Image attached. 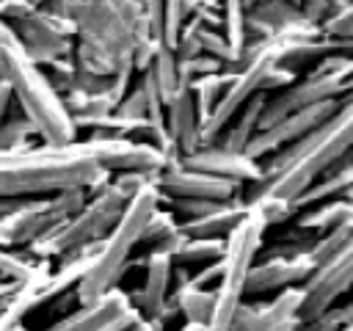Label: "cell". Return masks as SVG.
<instances>
[{"mask_svg":"<svg viewBox=\"0 0 353 331\" xmlns=\"http://www.w3.org/2000/svg\"><path fill=\"white\" fill-rule=\"evenodd\" d=\"M66 19L74 28L72 63L91 74H135L160 44L135 0H69Z\"/></svg>","mask_w":353,"mask_h":331,"instance_id":"6da1fadb","label":"cell"},{"mask_svg":"<svg viewBox=\"0 0 353 331\" xmlns=\"http://www.w3.org/2000/svg\"><path fill=\"white\" fill-rule=\"evenodd\" d=\"M350 149H353V94H347L342 105L323 124H317L298 141L273 152L270 160L262 163V177L251 182L243 199L251 201L256 196H279L292 207V201L306 188H312L336 160L350 154Z\"/></svg>","mask_w":353,"mask_h":331,"instance_id":"7a4b0ae2","label":"cell"},{"mask_svg":"<svg viewBox=\"0 0 353 331\" xmlns=\"http://www.w3.org/2000/svg\"><path fill=\"white\" fill-rule=\"evenodd\" d=\"M108 179L110 171L97 163L85 141L0 149V199L52 196L72 188H85L91 196Z\"/></svg>","mask_w":353,"mask_h":331,"instance_id":"3957f363","label":"cell"},{"mask_svg":"<svg viewBox=\"0 0 353 331\" xmlns=\"http://www.w3.org/2000/svg\"><path fill=\"white\" fill-rule=\"evenodd\" d=\"M0 61L3 74L11 88L19 113L33 124L41 143H72L77 141V127L63 105V97L52 86L44 66H39L19 44L14 28L0 19Z\"/></svg>","mask_w":353,"mask_h":331,"instance_id":"277c9868","label":"cell"},{"mask_svg":"<svg viewBox=\"0 0 353 331\" xmlns=\"http://www.w3.org/2000/svg\"><path fill=\"white\" fill-rule=\"evenodd\" d=\"M160 201H163V196H160L154 179L127 199L119 221L99 240L91 265L85 268V273L80 276V281L72 290V295L80 303L91 301V298H97V295H102V292H108L113 287H119V281L124 279L127 268L132 265V251L141 243L143 226H146L149 215L154 212V207H160Z\"/></svg>","mask_w":353,"mask_h":331,"instance_id":"5b68a950","label":"cell"},{"mask_svg":"<svg viewBox=\"0 0 353 331\" xmlns=\"http://www.w3.org/2000/svg\"><path fill=\"white\" fill-rule=\"evenodd\" d=\"M347 94H353V52L336 50V52L320 55V61L303 77H295L290 86L279 88L276 97L265 99L256 130L279 121L281 116L298 108H306L323 99H339Z\"/></svg>","mask_w":353,"mask_h":331,"instance_id":"8992f818","label":"cell"},{"mask_svg":"<svg viewBox=\"0 0 353 331\" xmlns=\"http://www.w3.org/2000/svg\"><path fill=\"white\" fill-rule=\"evenodd\" d=\"M124 204H127V199L108 179L99 190H94L85 199V204L74 215H69L66 221L52 226L33 245H28V254L36 257V259H52V257H63L72 248H80V245L102 240L110 232V226L119 221Z\"/></svg>","mask_w":353,"mask_h":331,"instance_id":"52a82bcc","label":"cell"},{"mask_svg":"<svg viewBox=\"0 0 353 331\" xmlns=\"http://www.w3.org/2000/svg\"><path fill=\"white\" fill-rule=\"evenodd\" d=\"M298 287H301L298 314L303 323L314 320L328 306H334L353 287V232L325 259H320Z\"/></svg>","mask_w":353,"mask_h":331,"instance_id":"ba28073f","label":"cell"},{"mask_svg":"<svg viewBox=\"0 0 353 331\" xmlns=\"http://www.w3.org/2000/svg\"><path fill=\"white\" fill-rule=\"evenodd\" d=\"M11 28H14L22 50L39 66H50V63L72 55V47H74V28H72V22L44 11L39 3H36L33 11H28L25 17L14 19Z\"/></svg>","mask_w":353,"mask_h":331,"instance_id":"9c48e42d","label":"cell"},{"mask_svg":"<svg viewBox=\"0 0 353 331\" xmlns=\"http://www.w3.org/2000/svg\"><path fill=\"white\" fill-rule=\"evenodd\" d=\"M306 243H284L273 245L262 265H251L243 279V298L245 295H265L284 287H298L314 268V259L309 254Z\"/></svg>","mask_w":353,"mask_h":331,"instance_id":"30bf717a","label":"cell"},{"mask_svg":"<svg viewBox=\"0 0 353 331\" xmlns=\"http://www.w3.org/2000/svg\"><path fill=\"white\" fill-rule=\"evenodd\" d=\"M85 146L91 149L97 163L102 168H108L110 174H116V171L157 174L160 168L168 166V160H174L160 146H154L149 141H138V138L116 135V132H102V130H91V135L85 138Z\"/></svg>","mask_w":353,"mask_h":331,"instance_id":"8fae6325","label":"cell"},{"mask_svg":"<svg viewBox=\"0 0 353 331\" xmlns=\"http://www.w3.org/2000/svg\"><path fill=\"white\" fill-rule=\"evenodd\" d=\"M141 317L130 301V292L113 287L91 301H83L44 331H127Z\"/></svg>","mask_w":353,"mask_h":331,"instance_id":"7c38bea8","label":"cell"},{"mask_svg":"<svg viewBox=\"0 0 353 331\" xmlns=\"http://www.w3.org/2000/svg\"><path fill=\"white\" fill-rule=\"evenodd\" d=\"M342 105V99H323V102H314V105H306V108H298L287 116H281L279 121L262 127L254 132V138L245 143V154L254 157V160H262L273 152H279L281 146L298 141L301 135H306L309 130H314L317 124H323L336 108Z\"/></svg>","mask_w":353,"mask_h":331,"instance_id":"4fadbf2b","label":"cell"},{"mask_svg":"<svg viewBox=\"0 0 353 331\" xmlns=\"http://www.w3.org/2000/svg\"><path fill=\"white\" fill-rule=\"evenodd\" d=\"M146 265V276H143V284L130 292V301L138 312L141 320H149L154 325H165L171 314H176V306L171 303L168 298V290H171V276H174V259L165 248H152L143 259Z\"/></svg>","mask_w":353,"mask_h":331,"instance_id":"5bb4252c","label":"cell"},{"mask_svg":"<svg viewBox=\"0 0 353 331\" xmlns=\"http://www.w3.org/2000/svg\"><path fill=\"white\" fill-rule=\"evenodd\" d=\"M154 185H157L163 199H215V201H223V199L243 193L240 182L188 168L176 157L168 160V166L154 174Z\"/></svg>","mask_w":353,"mask_h":331,"instance_id":"9a60e30c","label":"cell"},{"mask_svg":"<svg viewBox=\"0 0 353 331\" xmlns=\"http://www.w3.org/2000/svg\"><path fill=\"white\" fill-rule=\"evenodd\" d=\"M298 309H301V287H284L268 303L240 301L229 331H301L303 320Z\"/></svg>","mask_w":353,"mask_h":331,"instance_id":"2e32d148","label":"cell"},{"mask_svg":"<svg viewBox=\"0 0 353 331\" xmlns=\"http://www.w3.org/2000/svg\"><path fill=\"white\" fill-rule=\"evenodd\" d=\"M265 221L259 215L256 207L248 204L245 215L237 221V226L226 234V251H223V273L221 281H232L237 287H243V279L248 273V268L254 265V257L262 245V232H265Z\"/></svg>","mask_w":353,"mask_h":331,"instance_id":"e0dca14e","label":"cell"},{"mask_svg":"<svg viewBox=\"0 0 353 331\" xmlns=\"http://www.w3.org/2000/svg\"><path fill=\"white\" fill-rule=\"evenodd\" d=\"M182 166L188 168H196V171H207V174H215V177H223V179H232V182H240V185H251L262 177V163L248 157L245 152H232V149H223L221 143H207V146H199L196 152H188V154H179L176 157Z\"/></svg>","mask_w":353,"mask_h":331,"instance_id":"ac0fdd59","label":"cell"},{"mask_svg":"<svg viewBox=\"0 0 353 331\" xmlns=\"http://www.w3.org/2000/svg\"><path fill=\"white\" fill-rule=\"evenodd\" d=\"M165 132L179 154L196 152L201 146V121H199L196 99L188 83H179L165 102Z\"/></svg>","mask_w":353,"mask_h":331,"instance_id":"d6986e66","label":"cell"},{"mask_svg":"<svg viewBox=\"0 0 353 331\" xmlns=\"http://www.w3.org/2000/svg\"><path fill=\"white\" fill-rule=\"evenodd\" d=\"M312 25L314 22H309L303 17V11L298 8V3H292V0H254L245 8L248 39L273 36V33H284V30H303Z\"/></svg>","mask_w":353,"mask_h":331,"instance_id":"ffe728a7","label":"cell"},{"mask_svg":"<svg viewBox=\"0 0 353 331\" xmlns=\"http://www.w3.org/2000/svg\"><path fill=\"white\" fill-rule=\"evenodd\" d=\"M245 210H248V201L240 193V196L218 201L212 210H207L201 215L182 218L179 221V232L190 234V237H226L237 226V221L245 215Z\"/></svg>","mask_w":353,"mask_h":331,"instance_id":"44dd1931","label":"cell"},{"mask_svg":"<svg viewBox=\"0 0 353 331\" xmlns=\"http://www.w3.org/2000/svg\"><path fill=\"white\" fill-rule=\"evenodd\" d=\"M171 303L176 306V312L188 320V323H207L212 306H215V287H201V284H193L188 279V273L179 270V279H176V290L174 295H168Z\"/></svg>","mask_w":353,"mask_h":331,"instance_id":"7402d4cb","label":"cell"},{"mask_svg":"<svg viewBox=\"0 0 353 331\" xmlns=\"http://www.w3.org/2000/svg\"><path fill=\"white\" fill-rule=\"evenodd\" d=\"M314 210H309V212H303L301 218H298V229L303 232H317V234H323V232H328V229H336V226H353V199H347V196H342V199H325V201H317V204H312Z\"/></svg>","mask_w":353,"mask_h":331,"instance_id":"603a6c76","label":"cell"},{"mask_svg":"<svg viewBox=\"0 0 353 331\" xmlns=\"http://www.w3.org/2000/svg\"><path fill=\"white\" fill-rule=\"evenodd\" d=\"M265 108V94H254L229 121V130L221 135V146L223 149H232V152H243L245 143L254 138L256 132V124H259V113ZM218 143V141H215Z\"/></svg>","mask_w":353,"mask_h":331,"instance_id":"cb8c5ba5","label":"cell"},{"mask_svg":"<svg viewBox=\"0 0 353 331\" xmlns=\"http://www.w3.org/2000/svg\"><path fill=\"white\" fill-rule=\"evenodd\" d=\"M223 251H226V237H190V234H182V240L171 251V259H174V265H207L212 259H221Z\"/></svg>","mask_w":353,"mask_h":331,"instance_id":"d4e9b609","label":"cell"},{"mask_svg":"<svg viewBox=\"0 0 353 331\" xmlns=\"http://www.w3.org/2000/svg\"><path fill=\"white\" fill-rule=\"evenodd\" d=\"M232 80V72L229 69H221V72H210V74H201V77H193L188 86L193 91V99H196V113H199V121L204 124L212 113V108L218 105V99L223 97L226 86Z\"/></svg>","mask_w":353,"mask_h":331,"instance_id":"484cf974","label":"cell"},{"mask_svg":"<svg viewBox=\"0 0 353 331\" xmlns=\"http://www.w3.org/2000/svg\"><path fill=\"white\" fill-rule=\"evenodd\" d=\"M146 66H149V72H152V77H154V83H157L163 99L168 102V97H171V94L176 91V86H179V63H176L174 47H168V44L160 41V44L154 47L152 61H149Z\"/></svg>","mask_w":353,"mask_h":331,"instance_id":"4316f807","label":"cell"},{"mask_svg":"<svg viewBox=\"0 0 353 331\" xmlns=\"http://www.w3.org/2000/svg\"><path fill=\"white\" fill-rule=\"evenodd\" d=\"M201 0H163V25H160V41L174 47L182 25L190 19L193 8Z\"/></svg>","mask_w":353,"mask_h":331,"instance_id":"83f0119b","label":"cell"},{"mask_svg":"<svg viewBox=\"0 0 353 331\" xmlns=\"http://www.w3.org/2000/svg\"><path fill=\"white\" fill-rule=\"evenodd\" d=\"M320 33L331 41H336L339 47H345L347 52H353V0H347L342 8H336L334 14H328L320 22Z\"/></svg>","mask_w":353,"mask_h":331,"instance_id":"f1b7e54d","label":"cell"},{"mask_svg":"<svg viewBox=\"0 0 353 331\" xmlns=\"http://www.w3.org/2000/svg\"><path fill=\"white\" fill-rule=\"evenodd\" d=\"M44 265H50V262H47V259H36V257H30L28 251H25V254H17L14 248H3V245H0V279L25 281V279H30L33 273H39Z\"/></svg>","mask_w":353,"mask_h":331,"instance_id":"f546056e","label":"cell"},{"mask_svg":"<svg viewBox=\"0 0 353 331\" xmlns=\"http://www.w3.org/2000/svg\"><path fill=\"white\" fill-rule=\"evenodd\" d=\"M36 138L33 124L17 113V116H6L0 121V149H11V146H28V141Z\"/></svg>","mask_w":353,"mask_h":331,"instance_id":"4dcf8cb0","label":"cell"},{"mask_svg":"<svg viewBox=\"0 0 353 331\" xmlns=\"http://www.w3.org/2000/svg\"><path fill=\"white\" fill-rule=\"evenodd\" d=\"M113 113L121 119H146V94H143L141 83L135 88H127V94L119 99Z\"/></svg>","mask_w":353,"mask_h":331,"instance_id":"1f68e13d","label":"cell"},{"mask_svg":"<svg viewBox=\"0 0 353 331\" xmlns=\"http://www.w3.org/2000/svg\"><path fill=\"white\" fill-rule=\"evenodd\" d=\"M292 3H298V8L303 11V17H306L309 22L320 25L328 14H334L336 8H342L347 0H292Z\"/></svg>","mask_w":353,"mask_h":331,"instance_id":"d6a6232c","label":"cell"},{"mask_svg":"<svg viewBox=\"0 0 353 331\" xmlns=\"http://www.w3.org/2000/svg\"><path fill=\"white\" fill-rule=\"evenodd\" d=\"M135 6L141 8V14L146 17L152 33L160 39V25H163V0H135Z\"/></svg>","mask_w":353,"mask_h":331,"instance_id":"836d02e7","label":"cell"},{"mask_svg":"<svg viewBox=\"0 0 353 331\" xmlns=\"http://www.w3.org/2000/svg\"><path fill=\"white\" fill-rule=\"evenodd\" d=\"M17 287H19L17 279H0V312L8 306V301H11L14 292H17Z\"/></svg>","mask_w":353,"mask_h":331,"instance_id":"e575fe53","label":"cell"},{"mask_svg":"<svg viewBox=\"0 0 353 331\" xmlns=\"http://www.w3.org/2000/svg\"><path fill=\"white\" fill-rule=\"evenodd\" d=\"M127 331H163V328L154 325V323H149V320H138V323H132Z\"/></svg>","mask_w":353,"mask_h":331,"instance_id":"d590c367","label":"cell"},{"mask_svg":"<svg viewBox=\"0 0 353 331\" xmlns=\"http://www.w3.org/2000/svg\"><path fill=\"white\" fill-rule=\"evenodd\" d=\"M17 201H19V199H0V215H3V212H8Z\"/></svg>","mask_w":353,"mask_h":331,"instance_id":"8d00e7d4","label":"cell"},{"mask_svg":"<svg viewBox=\"0 0 353 331\" xmlns=\"http://www.w3.org/2000/svg\"><path fill=\"white\" fill-rule=\"evenodd\" d=\"M179 331H204V323H188V320H185V325H182Z\"/></svg>","mask_w":353,"mask_h":331,"instance_id":"74e56055","label":"cell"},{"mask_svg":"<svg viewBox=\"0 0 353 331\" xmlns=\"http://www.w3.org/2000/svg\"><path fill=\"white\" fill-rule=\"evenodd\" d=\"M3 331H28L22 323H17V325H11V328H3Z\"/></svg>","mask_w":353,"mask_h":331,"instance_id":"f35d334b","label":"cell"},{"mask_svg":"<svg viewBox=\"0 0 353 331\" xmlns=\"http://www.w3.org/2000/svg\"><path fill=\"white\" fill-rule=\"evenodd\" d=\"M336 331H353V323H345L342 328H336Z\"/></svg>","mask_w":353,"mask_h":331,"instance_id":"ab89813d","label":"cell"},{"mask_svg":"<svg viewBox=\"0 0 353 331\" xmlns=\"http://www.w3.org/2000/svg\"><path fill=\"white\" fill-rule=\"evenodd\" d=\"M345 196H353V188H347V190H345Z\"/></svg>","mask_w":353,"mask_h":331,"instance_id":"60d3db41","label":"cell"},{"mask_svg":"<svg viewBox=\"0 0 353 331\" xmlns=\"http://www.w3.org/2000/svg\"><path fill=\"white\" fill-rule=\"evenodd\" d=\"M243 3H245V8H248V6H251V3H254V0H243Z\"/></svg>","mask_w":353,"mask_h":331,"instance_id":"b9f144b4","label":"cell"}]
</instances>
